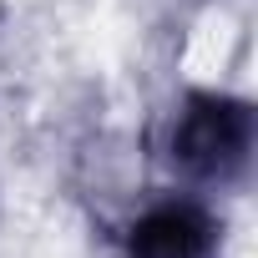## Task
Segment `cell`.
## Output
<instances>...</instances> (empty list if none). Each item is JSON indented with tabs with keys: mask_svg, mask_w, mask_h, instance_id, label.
<instances>
[{
	"mask_svg": "<svg viewBox=\"0 0 258 258\" xmlns=\"http://www.w3.org/2000/svg\"><path fill=\"white\" fill-rule=\"evenodd\" d=\"M162 157L187 182H203V187L238 182L253 157V106L223 91L182 96V106L167 116Z\"/></svg>",
	"mask_w": 258,
	"mask_h": 258,
	"instance_id": "1",
	"label": "cell"
},
{
	"mask_svg": "<svg viewBox=\"0 0 258 258\" xmlns=\"http://www.w3.org/2000/svg\"><path fill=\"white\" fill-rule=\"evenodd\" d=\"M223 228L198 198H162L126 228V258H218Z\"/></svg>",
	"mask_w": 258,
	"mask_h": 258,
	"instance_id": "2",
	"label": "cell"
}]
</instances>
